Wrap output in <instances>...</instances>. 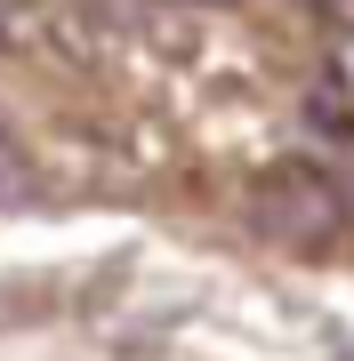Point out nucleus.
Listing matches in <instances>:
<instances>
[{"instance_id": "f257e3e1", "label": "nucleus", "mask_w": 354, "mask_h": 361, "mask_svg": "<svg viewBox=\"0 0 354 361\" xmlns=\"http://www.w3.org/2000/svg\"><path fill=\"white\" fill-rule=\"evenodd\" d=\"M25 193H33V169H25V153H16V137L0 129V209L25 201Z\"/></svg>"}, {"instance_id": "20e7f679", "label": "nucleus", "mask_w": 354, "mask_h": 361, "mask_svg": "<svg viewBox=\"0 0 354 361\" xmlns=\"http://www.w3.org/2000/svg\"><path fill=\"white\" fill-rule=\"evenodd\" d=\"M338 80H346V89H354V32L338 40Z\"/></svg>"}, {"instance_id": "7ed1b4c3", "label": "nucleus", "mask_w": 354, "mask_h": 361, "mask_svg": "<svg viewBox=\"0 0 354 361\" xmlns=\"http://www.w3.org/2000/svg\"><path fill=\"white\" fill-rule=\"evenodd\" d=\"M306 8H314V16H330L338 32H354V0H306Z\"/></svg>"}, {"instance_id": "f03ea898", "label": "nucleus", "mask_w": 354, "mask_h": 361, "mask_svg": "<svg viewBox=\"0 0 354 361\" xmlns=\"http://www.w3.org/2000/svg\"><path fill=\"white\" fill-rule=\"evenodd\" d=\"M25 8H33V0H0V49H8L16 32H25Z\"/></svg>"}, {"instance_id": "39448f33", "label": "nucleus", "mask_w": 354, "mask_h": 361, "mask_svg": "<svg viewBox=\"0 0 354 361\" xmlns=\"http://www.w3.org/2000/svg\"><path fill=\"white\" fill-rule=\"evenodd\" d=\"M210 8H234V0H210Z\"/></svg>"}]
</instances>
